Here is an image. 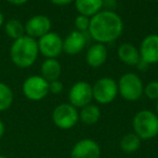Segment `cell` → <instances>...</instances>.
<instances>
[{
  "label": "cell",
  "mask_w": 158,
  "mask_h": 158,
  "mask_svg": "<svg viewBox=\"0 0 158 158\" xmlns=\"http://www.w3.org/2000/svg\"><path fill=\"white\" fill-rule=\"evenodd\" d=\"M52 121L57 128L68 130L79 122V112L70 103H61L53 110Z\"/></svg>",
  "instance_id": "8992f818"
},
{
  "label": "cell",
  "mask_w": 158,
  "mask_h": 158,
  "mask_svg": "<svg viewBox=\"0 0 158 158\" xmlns=\"http://www.w3.org/2000/svg\"><path fill=\"white\" fill-rule=\"evenodd\" d=\"M22 92L26 99L30 101H41L49 94V82L41 75L28 77L23 82Z\"/></svg>",
  "instance_id": "52a82bcc"
},
{
  "label": "cell",
  "mask_w": 158,
  "mask_h": 158,
  "mask_svg": "<svg viewBox=\"0 0 158 158\" xmlns=\"http://www.w3.org/2000/svg\"><path fill=\"white\" fill-rule=\"evenodd\" d=\"M117 54L120 60L128 66H137L141 59L139 50L130 43H122L118 48Z\"/></svg>",
  "instance_id": "2e32d148"
},
{
  "label": "cell",
  "mask_w": 158,
  "mask_h": 158,
  "mask_svg": "<svg viewBox=\"0 0 158 158\" xmlns=\"http://www.w3.org/2000/svg\"><path fill=\"white\" fill-rule=\"evenodd\" d=\"M92 99V85L86 81L76 82L68 92V103L76 109H81L90 104Z\"/></svg>",
  "instance_id": "ba28073f"
},
{
  "label": "cell",
  "mask_w": 158,
  "mask_h": 158,
  "mask_svg": "<svg viewBox=\"0 0 158 158\" xmlns=\"http://www.w3.org/2000/svg\"><path fill=\"white\" fill-rule=\"evenodd\" d=\"M75 26L80 32L87 31L89 30V26H90V17L84 16V15H78L75 19Z\"/></svg>",
  "instance_id": "603a6c76"
},
{
  "label": "cell",
  "mask_w": 158,
  "mask_h": 158,
  "mask_svg": "<svg viewBox=\"0 0 158 158\" xmlns=\"http://www.w3.org/2000/svg\"><path fill=\"white\" fill-rule=\"evenodd\" d=\"M14 101L13 90L8 84L0 82V112L8 111Z\"/></svg>",
  "instance_id": "44dd1931"
},
{
  "label": "cell",
  "mask_w": 158,
  "mask_h": 158,
  "mask_svg": "<svg viewBox=\"0 0 158 158\" xmlns=\"http://www.w3.org/2000/svg\"><path fill=\"white\" fill-rule=\"evenodd\" d=\"M101 148L93 139H82L75 143L70 151V158H100Z\"/></svg>",
  "instance_id": "8fae6325"
},
{
  "label": "cell",
  "mask_w": 158,
  "mask_h": 158,
  "mask_svg": "<svg viewBox=\"0 0 158 158\" xmlns=\"http://www.w3.org/2000/svg\"><path fill=\"white\" fill-rule=\"evenodd\" d=\"M3 24H4V16H3V14H2L1 11H0V27H1Z\"/></svg>",
  "instance_id": "f1b7e54d"
},
{
  "label": "cell",
  "mask_w": 158,
  "mask_h": 158,
  "mask_svg": "<svg viewBox=\"0 0 158 158\" xmlns=\"http://www.w3.org/2000/svg\"><path fill=\"white\" fill-rule=\"evenodd\" d=\"M25 27V35L30 38H41L51 30V21L46 15H34L32 16L26 24Z\"/></svg>",
  "instance_id": "30bf717a"
},
{
  "label": "cell",
  "mask_w": 158,
  "mask_h": 158,
  "mask_svg": "<svg viewBox=\"0 0 158 158\" xmlns=\"http://www.w3.org/2000/svg\"><path fill=\"white\" fill-rule=\"evenodd\" d=\"M75 6L79 15L92 17L99 12L103 6V0H75Z\"/></svg>",
  "instance_id": "e0dca14e"
},
{
  "label": "cell",
  "mask_w": 158,
  "mask_h": 158,
  "mask_svg": "<svg viewBox=\"0 0 158 158\" xmlns=\"http://www.w3.org/2000/svg\"><path fill=\"white\" fill-rule=\"evenodd\" d=\"M0 158H8V157L4 156V155H0Z\"/></svg>",
  "instance_id": "4dcf8cb0"
},
{
  "label": "cell",
  "mask_w": 158,
  "mask_h": 158,
  "mask_svg": "<svg viewBox=\"0 0 158 158\" xmlns=\"http://www.w3.org/2000/svg\"><path fill=\"white\" fill-rule=\"evenodd\" d=\"M53 4L55 6H68L72 2H74L75 0H50Z\"/></svg>",
  "instance_id": "d4e9b609"
},
{
  "label": "cell",
  "mask_w": 158,
  "mask_h": 158,
  "mask_svg": "<svg viewBox=\"0 0 158 158\" xmlns=\"http://www.w3.org/2000/svg\"><path fill=\"white\" fill-rule=\"evenodd\" d=\"M142 140L140 139L139 135H137L134 132H130L124 135V137L120 139L119 146L121 148L122 152L124 153H134L141 148Z\"/></svg>",
  "instance_id": "d6986e66"
},
{
  "label": "cell",
  "mask_w": 158,
  "mask_h": 158,
  "mask_svg": "<svg viewBox=\"0 0 158 158\" xmlns=\"http://www.w3.org/2000/svg\"><path fill=\"white\" fill-rule=\"evenodd\" d=\"M4 32L9 38L16 40L25 35V27L21 21L16 19H11L4 23Z\"/></svg>",
  "instance_id": "ffe728a7"
},
{
  "label": "cell",
  "mask_w": 158,
  "mask_h": 158,
  "mask_svg": "<svg viewBox=\"0 0 158 158\" xmlns=\"http://www.w3.org/2000/svg\"><path fill=\"white\" fill-rule=\"evenodd\" d=\"M4 132H6V125H4L3 121L0 119V140H1V138L3 137Z\"/></svg>",
  "instance_id": "4316f807"
},
{
  "label": "cell",
  "mask_w": 158,
  "mask_h": 158,
  "mask_svg": "<svg viewBox=\"0 0 158 158\" xmlns=\"http://www.w3.org/2000/svg\"><path fill=\"white\" fill-rule=\"evenodd\" d=\"M103 1H116V0H103Z\"/></svg>",
  "instance_id": "1f68e13d"
},
{
  "label": "cell",
  "mask_w": 158,
  "mask_h": 158,
  "mask_svg": "<svg viewBox=\"0 0 158 158\" xmlns=\"http://www.w3.org/2000/svg\"><path fill=\"white\" fill-rule=\"evenodd\" d=\"M101 118V109L95 104H88L81 108L79 112V121H81L84 125H94Z\"/></svg>",
  "instance_id": "ac0fdd59"
},
{
  "label": "cell",
  "mask_w": 158,
  "mask_h": 158,
  "mask_svg": "<svg viewBox=\"0 0 158 158\" xmlns=\"http://www.w3.org/2000/svg\"><path fill=\"white\" fill-rule=\"evenodd\" d=\"M147 66H148V64H145L143 60H141V59H140L139 64H137V67H138V68H139L140 70H142V71L146 70V69H147Z\"/></svg>",
  "instance_id": "83f0119b"
},
{
  "label": "cell",
  "mask_w": 158,
  "mask_h": 158,
  "mask_svg": "<svg viewBox=\"0 0 158 158\" xmlns=\"http://www.w3.org/2000/svg\"><path fill=\"white\" fill-rule=\"evenodd\" d=\"M133 131L140 139L151 140L158 135V116L150 110H141L132 119Z\"/></svg>",
  "instance_id": "3957f363"
},
{
  "label": "cell",
  "mask_w": 158,
  "mask_h": 158,
  "mask_svg": "<svg viewBox=\"0 0 158 158\" xmlns=\"http://www.w3.org/2000/svg\"><path fill=\"white\" fill-rule=\"evenodd\" d=\"M157 2H158V0H157Z\"/></svg>",
  "instance_id": "d6a6232c"
},
{
  "label": "cell",
  "mask_w": 158,
  "mask_h": 158,
  "mask_svg": "<svg viewBox=\"0 0 158 158\" xmlns=\"http://www.w3.org/2000/svg\"><path fill=\"white\" fill-rule=\"evenodd\" d=\"M87 39L84 32L74 30L63 40V52L67 55H77L84 48Z\"/></svg>",
  "instance_id": "4fadbf2b"
},
{
  "label": "cell",
  "mask_w": 158,
  "mask_h": 158,
  "mask_svg": "<svg viewBox=\"0 0 158 158\" xmlns=\"http://www.w3.org/2000/svg\"><path fill=\"white\" fill-rule=\"evenodd\" d=\"M93 99L99 104H108L118 95L117 82L112 77H101L92 86Z\"/></svg>",
  "instance_id": "5b68a950"
},
{
  "label": "cell",
  "mask_w": 158,
  "mask_h": 158,
  "mask_svg": "<svg viewBox=\"0 0 158 158\" xmlns=\"http://www.w3.org/2000/svg\"><path fill=\"white\" fill-rule=\"evenodd\" d=\"M107 56L108 53L105 44L95 43L87 51L86 61L88 66L92 67V68H99L106 63Z\"/></svg>",
  "instance_id": "5bb4252c"
},
{
  "label": "cell",
  "mask_w": 158,
  "mask_h": 158,
  "mask_svg": "<svg viewBox=\"0 0 158 158\" xmlns=\"http://www.w3.org/2000/svg\"><path fill=\"white\" fill-rule=\"evenodd\" d=\"M156 114H157V116H158V100H157V102H156Z\"/></svg>",
  "instance_id": "f546056e"
},
{
  "label": "cell",
  "mask_w": 158,
  "mask_h": 158,
  "mask_svg": "<svg viewBox=\"0 0 158 158\" xmlns=\"http://www.w3.org/2000/svg\"><path fill=\"white\" fill-rule=\"evenodd\" d=\"M118 85V94L127 101H137L144 94V85L141 77L132 72L121 75Z\"/></svg>",
  "instance_id": "277c9868"
},
{
  "label": "cell",
  "mask_w": 158,
  "mask_h": 158,
  "mask_svg": "<svg viewBox=\"0 0 158 158\" xmlns=\"http://www.w3.org/2000/svg\"><path fill=\"white\" fill-rule=\"evenodd\" d=\"M39 55L37 40L28 35H23L14 40L10 48V58L12 63L21 69L32 67Z\"/></svg>",
  "instance_id": "7a4b0ae2"
},
{
  "label": "cell",
  "mask_w": 158,
  "mask_h": 158,
  "mask_svg": "<svg viewBox=\"0 0 158 158\" xmlns=\"http://www.w3.org/2000/svg\"><path fill=\"white\" fill-rule=\"evenodd\" d=\"M40 72H41V77L50 83L60 79L62 73V66L56 58H47L41 64Z\"/></svg>",
  "instance_id": "9a60e30c"
},
{
  "label": "cell",
  "mask_w": 158,
  "mask_h": 158,
  "mask_svg": "<svg viewBox=\"0 0 158 158\" xmlns=\"http://www.w3.org/2000/svg\"><path fill=\"white\" fill-rule=\"evenodd\" d=\"M141 60L145 64H158V35H150L143 39L139 48Z\"/></svg>",
  "instance_id": "7c38bea8"
},
{
  "label": "cell",
  "mask_w": 158,
  "mask_h": 158,
  "mask_svg": "<svg viewBox=\"0 0 158 158\" xmlns=\"http://www.w3.org/2000/svg\"><path fill=\"white\" fill-rule=\"evenodd\" d=\"M148 99L158 100V81H151L144 86V94Z\"/></svg>",
  "instance_id": "7402d4cb"
},
{
  "label": "cell",
  "mask_w": 158,
  "mask_h": 158,
  "mask_svg": "<svg viewBox=\"0 0 158 158\" xmlns=\"http://www.w3.org/2000/svg\"><path fill=\"white\" fill-rule=\"evenodd\" d=\"M124 30L122 19L113 11H101L90 19L89 33L97 43H112Z\"/></svg>",
  "instance_id": "6da1fadb"
},
{
  "label": "cell",
  "mask_w": 158,
  "mask_h": 158,
  "mask_svg": "<svg viewBox=\"0 0 158 158\" xmlns=\"http://www.w3.org/2000/svg\"><path fill=\"white\" fill-rule=\"evenodd\" d=\"M7 1L11 4H14V6H22V4L26 3L28 0H7Z\"/></svg>",
  "instance_id": "484cf974"
},
{
  "label": "cell",
  "mask_w": 158,
  "mask_h": 158,
  "mask_svg": "<svg viewBox=\"0 0 158 158\" xmlns=\"http://www.w3.org/2000/svg\"><path fill=\"white\" fill-rule=\"evenodd\" d=\"M64 85L60 80H56V81H52L49 83V93L54 95H59L63 92Z\"/></svg>",
  "instance_id": "cb8c5ba5"
},
{
  "label": "cell",
  "mask_w": 158,
  "mask_h": 158,
  "mask_svg": "<svg viewBox=\"0 0 158 158\" xmlns=\"http://www.w3.org/2000/svg\"><path fill=\"white\" fill-rule=\"evenodd\" d=\"M37 43L39 53L46 58H56L63 52V39L56 32H48L39 38Z\"/></svg>",
  "instance_id": "9c48e42d"
}]
</instances>
